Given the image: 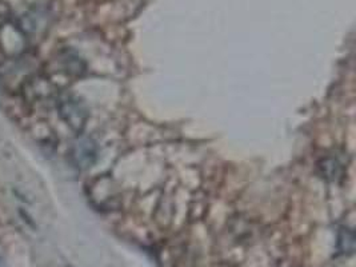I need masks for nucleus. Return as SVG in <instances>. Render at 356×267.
<instances>
[{
	"label": "nucleus",
	"mask_w": 356,
	"mask_h": 267,
	"mask_svg": "<svg viewBox=\"0 0 356 267\" xmlns=\"http://www.w3.org/2000/svg\"><path fill=\"white\" fill-rule=\"evenodd\" d=\"M58 110L72 131L78 134L83 131L88 119V110L78 97L72 94L62 95L58 100Z\"/></svg>",
	"instance_id": "f257e3e1"
},
{
	"label": "nucleus",
	"mask_w": 356,
	"mask_h": 267,
	"mask_svg": "<svg viewBox=\"0 0 356 267\" xmlns=\"http://www.w3.org/2000/svg\"><path fill=\"white\" fill-rule=\"evenodd\" d=\"M71 156L74 163L81 170H87L94 166L97 159V143L91 138H79L71 149Z\"/></svg>",
	"instance_id": "f03ea898"
},
{
	"label": "nucleus",
	"mask_w": 356,
	"mask_h": 267,
	"mask_svg": "<svg viewBox=\"0 0 356 267\" xmlns=\"http://www.w3.org/2000/svg\"><path fill=\"white\" fill-rule=\"evenodd\" d=\"M340 252L351 254L355 250V235L348 229H341L339 233V242H338Z\"/></svg>",
	"instance_id": "7ed1b4c3"
},
{
	"label": "nucleus",
	"mask_w": 356,
	"mask_h": 267,
	"mask_svg": "<svg viewBox=\"0 0 356 267\" xmlns=\"http://www.w3.org/2000/svg\"><path fill=\"white\" fill-rule=\"evenodd\" d=\"M321 168H322L324 177L330 181H337L341 175V166L337 159H332V158L324 159Z\"/></svg>",
	"instance_id": "20e7f679"
},
{
	"label": "nucleus",
	"mask_w": 356,
	"mask_h": 267,
	"mask_svg": "<svg viewBox=\"0 0 356 267\" xmlns=\"http://www.w3.org/2000/svg\"><path fill=\"white\" fill-rule=\"evenodd\" d=\"M0 267H7L6 266V262H4V259L0 257Z\"/></svg>",
	"instance_id": "39448f33"
}]
</instances>
